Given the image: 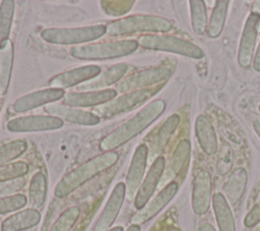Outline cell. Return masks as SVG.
I'll return each instance as SVG.
<instances>
[{
	"label": "cell",
	"mask_w": 260,
	"mask_h": 231,
	"mask_svg": "<svg viewBox=\"0 0 260 231\" xmlns=\"http://www.w3.org/2000/svg\"><path fill=\"white\" fill-rule=\"evenodd\" d=\"M165 109L166 103L162 100L157 99L150 102L132 118L104 137L100 142V149L104 152H112L121 147L150 125L164 113Z\"/></svg>",
	"instance_id": "1"
},
{
	"label": "cell",
	"mask_w": 260,
	"mask_h": 231,
	"mask_svg": "<svg viewBox=\"0 0 260 231\" xmlns=\"http://www.w3.org/2000/svg\"><path fill=\"white\" fill-rule=\"evenodd\" d=\"M118 160L119 155L116 152H106L95 156L66 174L57 183L54 194L59 198L67 196L89 179L114 166Z\"/></svg>",
	"instance_id": "2"
},
{
	"label": "cell",
	"mask_w": 260,
	"mask_h": 231,
	"mask_svg": "<svg viewBox=\"0 0 260 231\" xmlns=\"http://www.w3.org/2000/svg\"><path fill=\"white\" fill-rule=\"evenodd\" d=\"M172 22L164 17L134 14L111 22L107 26L109 36H124L133 33H165L171 31Z\"/></svg>",
	"instance_id": "3"
},
{
	"label": "cell",
	"mask_w": 260,
	"mask_h": 231,
	"mask_svg": "<svg viewBox=\"0 0 260 231\" xmlns=\"http://www.w3.org/2000/svg\"><path fill=\"white\" fill-rule=\"evenodd\" d=\"M138 46V42L135 40H120L110 43L75 46L70 50V54L74 58L81 60L113 59L133 53Z\"/></svg>",
	"instance_id": "4"
},
{
	"label": "cell",
	"mask_w": 260,
	"mask_h": 231,
	"mask_svg": "<svg viewBox=\"0 0 260 231\" xmlns=\"http://www.w3.org/2000/svg\"><path fill=\"white\" fill-rule=\"evenodd\" d=\"M107 33V26L95 24L81 27H49L40 33L41 38L51 44L73 45L96 40Z\"/></svg>",
	"instance_id": "5"
},
{
	"label": "cell",
	"mask_w": 260,
	"mask_h": 231,
	"mask_svg": "<svg viewBox=\"0 0 260 231\" xmlns=\"http://www.w3.org/2000/svg\"><path fill=\"white\" fill-rule=\"evenodd\" d=\"M137 42L139 46L149 50L172 52L193 59H201L204 57V52L200 47L187 40L173 36L156 34L143 35Z\"/></svg>",
	"instance_id": "6"
},
{
	"label": "cell",
	"mask_w": 260,
	"mask_h": 231,
	"mask_svg": "<svg viewBox=\"0 0 260 231\" xmlns=\"http://www.w3.org/2000/svg\"><path fill=\"white\" fill-rule=\"evenodd\" d=\"M154 93L155 91H153L152 89H141L126 93L125 95L117 97L104 105L95 107L92 110V113L100 118L113 117L117 114L135 108L144 101L148 100Z\"/></svg>",
	"instance_id": "7"
},
{
	"label": "cell",
	"mask_w": 260,
	"mask_h": 231,
	"mask_svg": "<svg viewBox=\"0 0 260 231\" xmlns=\"http://www.w3.org/2000/svg\"><path fill=\"white\" fill-rule=\"evenodd\" d=\"M172 75V71L167 67H152L123 78L116 88L117 92L130 93L133 91L144 89L165 80H168Z\"/></svg>",
	"instance_id": "8"
},
{
	"label": "cell",
	"mask_w": 260,
	"mask_h": 231,
	"mask_svg": "<svg viewBox=\"0 0 260 231\" xmlns=\"http://www.w3.org/2000/svg\"><path fill=\"white\" fill-rule=\"evenodd\" d=\"M63 126V120L51 115H31L11 119L7 123V129L11 132L45 131L59 129Z\"/></svg>",
	"instance_id": "9"
},
{
	"label": "cell",
	"mask_w": 260,
	"mask_h": 231,
	"mask_svg": "<svg viewBox=\"0 0 260 231\" xmlns=\"http://www.w3.org/2000/svg\"><path fill=\"white\" fill-rule=\"evenodd\" d=\"M259 25L260 15L251 12L246 20L238 51V62L243 68L249 67L252 63Z\"/></svg>",
	"instance_id": "10"
},
{
	"label": "cell",
	"mask_w": 260,
	"mask_h": 231,
	"mask_svg": "<svg viewBox=\"0 0 260 231\" xmlns=\"http://www.w3.org/2000/svg\"><path fill=\"white\" fill-rule=\"evenodd\" d=\"M148 149L146 145H139L132 157L127 177H126V197L128 200L135 198V195L142 183L144 171L147 163Z\"/></svg>",
	"instance_id": "11"
},
{
	"label": "cell",
	"mask_w": 260,
	"mask_h": 231,
	"mask_svg": "<svg viewBox=\"0 0 260 231\" xmlns=\"http://www.w3.org/2000/svg\"><path fill=\"white\" fill-rule=\"evenodd\" d=\"M165 168H166L165 158L162 156H158L157 158H155V160L151 164L146 176L144 177L135 195L134 207L137 210H141L148 203L156 186L161 180Z\"/></svg>",
	"instance_id": "12"
},
{
	"label": "cell",
	"mask_w": 260,
	"mask_h": 231,
	"mask_svg": "<svg viewBox=\"0 0 260 231\" xmlns=\"http://www.w3.org/2000/svg\"><path fill=\"white\" fill-rule=\"evenodd\" d=\"M179 185L176 181L168 183L149 203H147L139 212L132 218V224H143L159 213L176 195Z\"/></svg>",
	"instance_id": "13"
},
{
	"label": "cell",
	"mask_w": 260,
	"mask_h": 231,
	"mask_svg": "<svg viewBox=\"0 0 260 231\" xmlns=\"http://www.w3.org/2000/svg\"><path fill=\"white\" fill-rule=\"evenodd\" d=\"M65 92L61 89L48 88L26 94L18 98L12 105V110L15 113H23L31 109L38 108L43 105L52 104V102L58 101L64 98Z\"/></svg>",
	"instance_id": "14"
},
{
	"label": "cell",
	"mask_w": 260,
	"mask_h": 231,
	"mask_svg": "<svg viewBox=\"0 0 260 231\" xmlns=\"http://www.w3.org/2000/svg\"><path fill=\"white\" fill-rule=\"evenodd\" d=\"M126 197V185L124 182H119L115 185L107 204L99 217L93 231H107L115 222L121 207Z\"/></svg>",
	"instance_id": "15"
},
{
	"label": "cell",
	"mask_w": 260,
	"mask_h": 231,
	"mask_svg": "<svg viewBox=\"0 0 260 231\" xmlns=\"http://www.w3.org/2000/svg\"><path fill=\"white\" fill-rule=\"evenodd\" d=\"M101 73V67L98 65H84L76 67L52 77L49 85L54 89H67L81 82L88 81Z\"/></svg>",
	"instance_id": "16"
},
{
	"label": "cell",
	"mask_w": 260,
	"mask_h": 231,
	"mask_svg": "<svg viewBox=\"0 0 260 231\" xmlns=\"http://www.w3.org/2000/svg\"><path fill=\"white\" fill-rule=\"evenodd\" d=\"M115 89H105L100 91L68 93L63 98V103L70 107H92L104 105L117 96Z\"/></svg>",
	"instance_id": "17"
},
{
	"label": "cell",
	"mask_w": 260,
	"mask_h": 231,
	"mask_svg": "<svg viewBox=\"0 0 260 231\" xmlns=\"http://www.w3.org/2000/svg\"><path fill=\"white\" fill-rule=\"evenodd\" d=\"M212 181L206 170L197 173L192 191V209L197 215H204L208 212L211 201Z\"/></svg>",
	"instance_id": "18"
},
{
	"label": "cell",
	"mask_w": 260,
	"mask_h": 231,
	"mask_svg": "<svg viewBox=\"0 0 260 231\" xmlns=\"http://www.w3.org/2000/svg\"><path fill=\"white\" fill-rule=\"evenodd\" d=\"M44 109L51 116H55L62 120H66L76 124L95 125L100 122V117H98L92 112H87V111L70 107L67 105H60V104L53 103V104L46 105Z\"/></svg>",
	"instance_id": "19"
},
{
	"label": "cell",
	"mask_w": 260,
	"mask_h": 231,
	"mask_svg": "<svg viewBox=\"0 0 260 231\" xmlns=\"http://www.w3.org/2000/svg\"><path fill=\"white\" fill-rule=\"evenodd\" d=\"M128 66L126 63H118L111 66L105 72L100 73L96 77L81 83L78 86V91L80 92H88V91H100L105 90V88L117 82L120 80L127 72Z\"/></svg>",
	"instance_id": "20"
},
{
	"label": "cell",
	"mask_w": 260,
	"mask_h": 231,
	"mask_svg": "<svg viewBox=\"0 0 260 231\" xmlns=\"http://www.w3.org/2000/svg\"><path fill=\"white\" fill-rule=\"evenodd\" d=\"M195 133L202 151L206 155L211 156L217 152V136L212 123L206 116H197L195 120Z\"/></svg>",
	"instance_id": "21"
},
{
	"label": "cell",
	"mask_w": 260,
	"mask_h": 231,
	"mask_svg": "<svg viewBox=\"0 0 260 231\" xmlns=\"http://www.w3.org/2000/svg\"><path fill=\"white\" fill-rule=\"evenodd\" d=\"M41 221V214L36 209H25L7 217L1 223L2 231H24L37 226Z\"/></svg>",
	"instance_id": "22"
},
{
	"label": "cell",
	"mask_w": 260,
	"mask_h": 231,
	"mask_svg": "<svg viewBox=\"0 0 260 231\" xmlns=\"http://www.w3.org/2000/svg\"><path fill=\"white\" fill-rule=\"evenodd\" d=\"M191 151V143L188 139H182L174 151L169 164L165 168L160 182L162 184H168L172 182V179L175 178L185 166Z\"/></svg>",
	"instance_id": "23"
},
{
	"label": "cell",
	"mask_w": 260,
	"mask_h": 231,
	"mask_svg": "<svg viewBox=\"0 0 260 231\" xmlns=\"http://www.w3.org/2000/svg\"><path fill=\"white\" fill-rule=\"evenodd\" d=\"M212 207L219 231H236V223L230 204L221 192L212 194Z\"/></svg>",
	"instance_id": "24"
},
{
	"label": "cell",
	"mask_w": 260,
	"mask_h": 231,
	"mask_svg": "<svg viewBox=\"0 0 260 231\" xmlns=\"http://www.w3.org/2000/svg\"><path fill=\"white\" fill-rule=\"evenodd\" d=\"M247 181L248 174L244 168L238 167L233 170L224 185V196L229 204L236 205L241 200L246 189Z\"/></svg>",
	"instance_id": "25"
},
{
	"label": "cell",
	"mask_w": 260,
	"mask_h": 231,
	"mask_svg": "<svg viewBox=\"0 0 260 231\" xmlns=\"http://www.w3.org/2000/svg\"><path fill=\"white\" fill-rule=\"evenodd\" d=\"M13 62V46L8 40L0 44V95L3 96L8 89Z\"/></svg>",
	"instance_id": "26"
},
{
	"label": "cell",
	"mask_w": 260,
	"mask_h": 231,
	"mask_svg": "<svg viewBox=\"0 0 260 231\" xmlns=\"http://www.w3.org/2000/svg\"><path fill=\"white\" fill-rule=\"evenodd\" d=\"M47 195V179L44 173L37 172L32 175L28 186V203L31 209L41 208Z\"/></svg>",
	"instance_id": "27"
},
{
	"label": "cell",
	"mask_w": 260,
	"mask_h": 231,
	"mask_svg": "<svg viewBox=\"0 0 260 231\" xmlns=\"http://www.w3.org/2000/svg\"><path fill=\"white\" fill-rule=\"evenodd\" d=\"M180 123V116L177 114L171 115L161 125L159 130L157 131L156 135L154 136V139L151 145V155H157L160 153L166 145L168 143L170 137L176 130L177 126Z\"/></svg>",
	"instance_id": "28"
},
{
	"label": "cell",
	"mask_w": 260,
	"mask_h": 231,
	"mask_svg": "<svg viewBox=\"0 0 260 231\" xmlns=\"http://www.w3.org/2000/svg\"><path fill=\"white\" fill-rule=\"evenodd\" d=\"M229 4L230 1L228 0H218L215 2L207 24V34L210 38H216L221 34L225 22Z\"/></svg>",
	"instance_id": "29"
},
{
	"label": "cell",
	"mask_w": 260,
	"mask_h": 231,
	"mask_svg": "<svg viewBox=\"0 0 260 231\" xmlns=\"http://www.w3.org/2000/svg\"><path fill=\"white\" fill-rule=\"evenodd\" d=\"M189 3L192 28L197 35H203L207 31L208 24L205 3L202 0H191Z\"/></svg>",
	"instance_id": "30"
},
{
	"label": "cell",
	"mask_w": 260,
	"mask_h": 231,
	"mask_svg": "<svg viewBox=\"0 0 260 231\" xmlns=\"http://www.w3.org/2000/svg\"><path fill=\"white\" fill-rule=\"evenodd\" d=\"M14 14V1L3 0L0 3V44L8 40Z\"/></svg>",
	"instance_id": "31"
},
{
	"label": "cell",
	"mask_w": 260,
	"mask_h": 231,
	"mask_svg": "<svg viewBox=\"0 0 260 231\" xmlns=\"http://www.w3.org/2000/svg\"><path fill=\"white\" fill-rule=\"evenodd\" d=\"M26 148L27 143L22 139H15L0 145V166L8 164L21 156Z\"/></svg>",
	"instance_id": "32"
},
{
	"label": "cell",
	"mask_w": 260,
	"mask_h": 231,
	"mask_svg": "<svg viewBox=\"0 0 260 231\" xmlns=\"http://www.w3.org/2000/svg\"><path fill=\"white\" fill-rule=\"evenodd\" d=\"M80 215L78 207H70L66 209L55 221L49 231H70L76 223Z\"/></svg>",
	"instance_id": "33"
},
{
	"label": "cell",
	"mask_w": 260,
	"mask_h": 231,
	"mask_svg": "<svg viewBox=\"0 0 260 231\" xmlns=\"http://www.w3.org/2000/svg\"><path fill=\"white\" fill-rule=\"evenodd\" d=\"M28 171V165L25 162L18 161L0 166V183L19 179Z\"/></svg>",
	"instance_id": "34"
},
{
	"label": "cell",
	"mask_w": 260,
	"mask_h": 231,
	"mask_svg": "<svg viewBox=\"0 0 260 231\" xmlns=\"http://www.w3.org/2000/svg\"><path fill=\"white\" fill-rule=\"evenodd\" d=\"M27 203V198L22 193L0 197V215L17 211L23 208Z\"/></svg>",
	"instance_id": "35"
},
{
	"label": "cell",
	"mask_w": 260,
	"mask_h": 231,
	"mask_svg": "<svg viewBox=\"0 0 260 231\" xmlns=\"http://www.w3.org/2000/svg\"><path fill=\"white\" fill-rule=\"evenodd\" d=\"M24 185L23 180L15 179L7 182H1L0 183V197L12 195L14 192H17L20 190Z\"/></svg>",
	"instance_id": "36"
},
{
	"label": "cell",
	"mask_w": 260,
	"mask_h": 231,
	"mask_svg": "<svg viewBox=\"0 0 260 231\" xmlns=\"http://www.w3.org/2000/svg\"><path fill=\"white\" fill-rule=\"evenodd\" d=\"M260 223V200L247 213L244 219V225L247 228H253Z\"/></svg>",
	"instance_id": "37"
},
{
	"label": "cell",
	"mask_w": 260,
	"mask_h": 231,
	"mask_svg": "<svg viewBox=\"0 0 260 231\" xmlns=\"http://www.w3.org/2000/svg\"><path fill=\"white\" fill-rule=\"evenodd\" d=\"M253 67L257 72H260V43L259 46L257 47V50L254 54V58H253Z\"/></svg>",
	"instance_id": "38"
},
{
	"label": "cell",
	"mask_w": 260,
	"mask_h": 231,
	"mask_svg": "<svg viewBox=\"0 0 260 231\" xmlns=\"http://www.w3.org/2000/svg\"><path fill=\"white\" fill-rule=\"evenodd\" d=\"M197 231H216V230L212 224H210L208 222H204L199 225Z\"/></svg>",
	"instance_id": "39"
},
{
	"label": "cell",
	"mask_w": 260,
	"mask_h": 231,
	"mask_svg": "<svg viewBox=\"0 0 260 231\" xmlns=\"http://www.w3.org/2000/svg\"><path fill=\"white\" fill-rule=\"evenodd\" d=\"M253 128H254L255 132L258 134V136L260 137V118H256L253 121Z\"/></svg>",
	"instance_id": "40"
},
{
	"label": "cell",
	"mask_w": 260,
	"mask_h": 231,
	"mask_svg": "<svg viewBox=\"0 0 260 231\" xmlns=\"http://www.w3.org/2000/svg\"><path fill=\"white\" fill-rule=\"evenodd\" d=\"M252 10H253L252 12L257 13V14L260 15V1H256V2L254 3V6H253V9H252Z\"/></svg>",
	"instance_id": "41"
},
{
	"label": "cell",
	"mask_w": 260,
	"mask_h": 231,
	"mask_svg": "<svg viewBox=\"0 0 260 231\" xmlns=\"http://www.w3.org/2000/svg\"><path fill=\"white\" fill-rule=\"evenodd\" d=\"M125 231H140V226L137 224H132Z\"/></svg>",
	"instance_id": "42"
},
{
	"label": "cell",
	"mask_w": 260,
	"mask_h": 231,
	"mask_svg": "<svg viewBox=\"0 0 260 231\" xmlns=\"http://www.w3.org/2000/svg\"><path fill=\"white\" fill-rule=\"evenodd\" d=\"M107 231H124V229H123L122 226H116V227L111 228V229H109Z\"/></svg>",
	"instance_id": "43"
},
{
	"label": "cell",
	"mask_w": 260,
	"mask_h": 231,
	"mask_svg": "<svg viewBox=\"0 0 260 231\" xmlns=\"http://www.w3.org/2000/svg\"><path fill=\"white\" fill-rule=\"evenodd\" d=\"M251 231H260V223L259 224H257L256 226H254L253 228H252V230Z\"/></svg>",
	"instance_id": "44"
},
{
	"label": "cell",
	"mask_w": 260,
	"mask_h": 231,
	"mask_svg": "<svg viewBox=\"0 0 260 231\" xmlns=\"http://www.w3.org/2000/svg\"><path fill=\"white\" fill-rule=\"evenodd\" d=\"M0 231H2V230H1V224H0Z\"/></svg>",
	"instance_id": "45"
},
{
	"label": "cell",
	"mask_w": 260,
	"mask_h": 231,
	"mask_svg": "<svg viewBox=\"0 0 260 231\" xmlns=\"http://www.w3.org/2000/svg\"><path fill=\"white\" fill-rule=\"evenodd\" d=\"M258 109H259V111H260V105H259V108H258Z\"/></svg>",
	"instance_id": "46"
}]
</instances>
